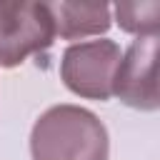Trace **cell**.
<instances>
[{"mask_svg":"<svg viewBox=\"0 0 160 160\" xmlns=\"http://www.w3.org/2000/svg\"><path fill=\"white\" fill-rule=\"evenodd\" d=\"M30 152L32 160H108V130L80 105H52L32 125Z\"/></svg>","mask_w":160,"mask_h":160,"instance_id":"1","label":"cell"},{"mask_svg":"<svg viewBox=\"0 0 160 160\" xmlns=\"http://www.w3.org/2000/svg\"><path fill=\"white\" fill-rule=\"evenodd\" d=\"M55 28L45 2L0 0V68H15L30 55L48 50Z\"/></svg>","mask_w":160,"mask_h":160,"instance_id":"2","label":"cell"},{"mask_svg":"<svg viewBox=\"0 0 160 160\" xmlns=\"http://www.w3.org/2000/svg\"><path fill=\"white\" fill-rule=\"evenodd\" d=\"M122 50L115 40L75 42L62 52L60 78L65 88L80 98L110 100Z\"/></svg>","mask_w":160,"mask_h":160,"instance_id":"3","label":"cell"},{"mask_svg":"<svg viewBox=\"0 0 160 160\" xmlns=\"http://www.w3.org/2000/svg\"><path fill=\"white\" fill-rule=\"evenodd\" d=\"M158 35H140L130 42L122 52V60L115 72L112 95L120 98L128 108L135 110H158L160 92H158Z\"/></svg>","mask_w":160,"mask_h":160,"instance_id":"4","label":"cell"},{"mask_svg":"<svg viewBox=\"0 0 160 160\" xmlns=\"http://www.w3.org/2000/svg\"><path fill=\"white\" fill-rule=\"evenodd\" d=\"M55 35L65 40H78L88 35H102L110 28V5L105 2H45Z\"/></svg>","mask_w":160,"mask_h":160,"instance_id":"5","label":"cell"},{"mask_svg":"<svg viewBox=\"0 0 160 160\" xmlns=\"http://www.w3.org/2000/svg\"><path fill=\"white\" fill-rule=\"evenodd\" d=\"M115 18L120 30L132 35H158L160 30V0H145V2H118Z\"/></svg>","mask_w":160,"mask_h":160,"instance_id":"6","label":"cell"}]
</instances>
